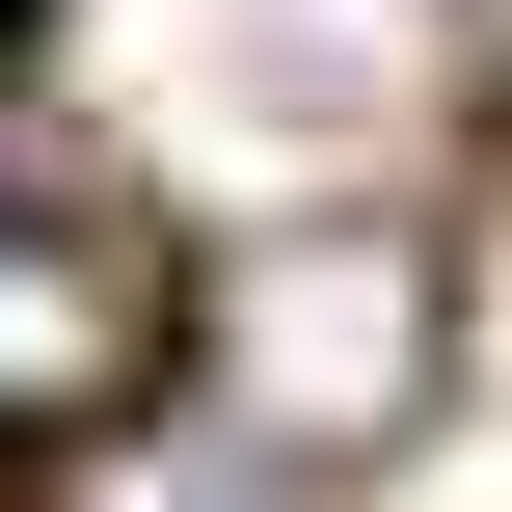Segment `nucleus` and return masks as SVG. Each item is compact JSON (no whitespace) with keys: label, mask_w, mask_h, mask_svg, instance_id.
<instances>
[{"label":"nucleus","mask_w":512,"mask_h":512,"mask_svg":"<svg viewBox=\"0 0 512 512\" xmlns=\"http://www.w3.org/2000/svg\"><path fill=\"white\" fill-rule=\"evenodd\" d=\"M216 432L270 459V486H378L432 405H459V243L405 216V189H324V216H270L243 270H216Z\"/></svg>","instance_id":"obj_1"},{"label":"nucleus","mask_w":512,"mask_h":512,"mask_svg":"<svg viewBox=\"0 0 512 512\" xmlns=\"http://www.w3.org/2000/svg\"><path fill=\"white\" fill-rule=\"evenodd\" d=\"M162 243H135V189L54 135V81L0 54V432H108L135 378H162Z\"/></svg>","instance_id":"obj_2"}]
</instances>
